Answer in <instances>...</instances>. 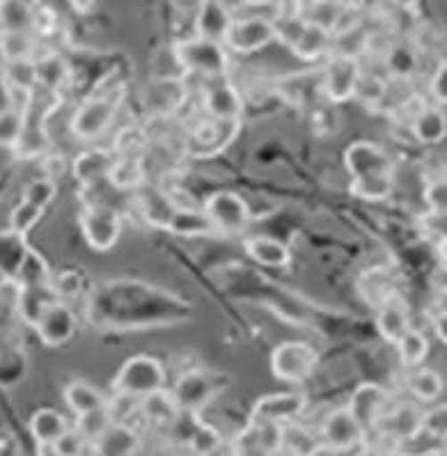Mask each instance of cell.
<instances>
[{"label": "cell", "mask_w": 447, "mask_h": 456, "mask_svg": "<svg viewBox=\"0 0 447 456\" xmlns=\"http://www.w3.org/2000/svg\"><path fill=\"white\" fill-rule=\"evenodd\" d=\"M10 285H12V278L5 273V271L0 269V291L7 289V287H10Z\"/></svg>", "instance_id": "94428289"}, {"label": "cell", "mask_w": 447, "mask_h": 456, "mask_svg": "<svg viewBox=\"0 0 447 456\" xmlns=\"http://www.w3.org/2000/svg\"><path fill=\"white\" fill-rule=\"evenodd\" d=\"M367 431L362 429V424L351 415L349 408H337L329 418L323 419L321 427V443L333 447L337 454L340 452H351L356 445L365 443Z\"/></svg>", "instance_id": "7c38bea8"}, {"label": "cell", "mask_w": 447, "mask_h": 456, "mask_svg": "<svg viewBox=\"0 0 447 456\" xmlns=\"http://www.w3.org/2000/svg\"><path fill=\"white\" fill-rule=\"evenodd\" d=\"M53 289L60 296H76L81 291V275L74 271H62V273L53 275Z\"/></svg>", "instance_id": "db71d44e"}, {"label": "cell", "mask_w": 447, "mask_h": 456, "mask_svg": "<svg viewBox=\"0 0 447 456\" xmlns=\"http://www.w3.org/2000/svg\"><path fill=\"white\" fill-rule=\"evenodd\" d=\"M167 232H173L177 237L183 239H198V237H214L215 227L209 220V216L205 214V209H182L177 207L175 211L170 225H167Z\"/></svg>", "instance_id": "f546056e"}, {"label": "cell", "mask_w": 447, "mask_h": 456, "mask_svg": "<svg viewBox=\"0 0 447 456\" xmlns=\"http://www.w3.org/2000/svg\"><path fill=\"white\" fill-rule=\"evenodd\" d=\"M167 374L166 367L151 355H134L119 367L113 381V392H125L131 397H147L151 392L166 387Z\"/></svg>", "instance_id": "277c9868"}, {"label": "cell", "mask_w": 447, "mask_h": 456, "mask_svg": "<svg viewBox=\"0 0 447 456\" xmlns=\"http://www.w3.org/2000/svg\"><path fill=\"white\" fill-rule=\"evenodd\" d=\"M17 287H30V285H51L53 282V275H51L49 264L44 262L42 255H37L35 250L28 248L26 257H23L21 269H19L17 278L12 280Z\"/></svg>", "instance_id": "f35d334b"}, {"label": "cell", "mask_w": 447, "mask_h": 456, "mask_svg": "<svg viewBox=\"0 0 447 456\" xmlns=\"http://www.w3.org/2000/svg\"><path fill=\"white\" fill-rule=\"evenodd\" d=\"M388 402L390 392L386 387L378 386V383H362L351 395V402L346 408L362 424V429L372 431L377 427L378 418L383 415V411L388 408Z\"/></svg>", "instance_id": "2e32d148"}, {"label": "cell", "mask_w": 447, "mask_h": 456, "mask_svg": "<svg viewBox=\"0 0 447 456\" xmlns=\"http://www.w3.org/2000/svg\"><path fill=\"white\" fill-rule=\"evenodd\" d=\"M317 440L297 419L280 424V452L285 454H313Z\"/></svg>", "instance_id": "74e56055"}, {"label": "cell", "mask_w": 447, "mask_h": 456, "mask_svg": "<svg viewBox=\"0 0 447 456\" xmlns=\"http://www.w3.org/2000/svg\"><path fill=\"white\" fill-rule=\"evenodd\" d=\"M399 358L406 367H420L425 362L427 354H429V339L420 330H413L409 328L402 338L397 339Z\"/></svg>", "instance_id": "60d3db41"}, {"label": "cell", "mask_w": 447, "mask_h": 456, "mask_svg": "<svg viewBox=\"0 0 447 456\" xmlns=\"http://www.w3.org/2000/svg\"><path fill=\"white\" fill-rule=\"evenodd\" d=\"M17 287V285H14ZM53 301H58V294L53 289V282L51 285H30V287H17V310L19 317L33 326L39 322L42 312L51 305Z\"/></svg>", "instance_id": "484cf974"}, {"label": "cell", "mask_w": 447, "mask_h": 456, "mask_svg": "<svg viewBox=\"0 0 447 456\" xmlns=\"http://www.w3.org/2000/svg\"><path fill=\"white\" fill-rule=\"evenodd\" d=\"M377 328L386 342L397 344V339L410 328L409 305H406L404 298H399L397 294H390L388 298H383V301L378 303Z\"/></svg>", "instance_id": "44dd1931"}, {"label": "cell", "mask_w": 447, "mask_h": 456, "mask_svg": "<svg viewBox=\"0 0 447 456\" xmlns=\"http://www.w3.org/2000/svg\"><path fill=\"white\" fill-rule=\"evenodd\" d=\"M122 102H125V86L122 83L110 86V76H106L74 113L71 134L78 140H97L113 124Z\"/></svg>", "instance_id": "7a4b0ae2"}, {"label": "cell", "mask_w": 447, "mask_h": 456, "mask_svg": "<svg viewBox=\"0 0 447 456\" xmlns=\"http://www.w3.org/2000/svg\"><path fill=\"white\" fill-rule=\"evenodd\" d=\"M108 424H110V418H108V411L106 406L102 408H94L90 413H83V415H76V427L74 429L87 440V445H92L103 431L108 429Z\"/></svg>", "instance_id": "7bdbcfd3"}, {"label": "cell", "mask_w": 447, "mask_h": 456, "mask_svg": "<svg viewBox=\"0 0 447 456\" xmlns=\"http://www.w3.org/2000/svg\"><path fill=\"white\" fill-rule=\"evenodd\" d=\"M215 392H218V386L214 383V379L207 371L193 370L179 376L170 395H173L179 411L199 413L215 397Z\"/></svg>", "instance_id": "4fadbf2b"}, {"label": "cell", "mask_w": 447, "mask_h": 456, "mask_svg": "<svg viewBox=\"0 0 447 456\" xmlns=\"http://www.w3.org/2000/svg\"><path fill=\"white\" fill-rule=\"evenodd\" d=\"M307 406V397L303 392H275V395H266V397L257 399L250 411V419L253 422H269V424H282L289 419H298Z\"/></svg>", "instance_id": "8fae6325"}, {"label": "cell", "mask_w": 447, "mask_h": 456, "mask_svg": "<svg viewBox=\"0 0 447 456\" xmlns=\"http://www.w3.org/2000/svg\"><path fill=\"white\" fill-rule=\"evenodd\" d=\"M410 129H413V135L420 140L422 145H438V142H443L447 135L445 113H443L438 106L420 108V110L415 113Z\"/></svg>", "instance_id": "f1b7e54d"}, {"label": "cell", "mask_w": 447, "mask_h": 456, "mask_svg": "<svg viewBox=\"0 0 447 456\" xmlns=\"http://www.w3.org/2000/svg\"><path fill=\"white\" fill-rule=\"evenodd\" d=\"M429 90L438 103L447 102V65L445 62H441V65H438V69L434 71V76H431Z\"/></svg>", "instance_id": "9f6ffc18"}, {"label": "cell", "mask_w": 447, "mask_h": 456, "mask_svg": "<svg viewBox=\"0 0 447 456\" xmlns=\"http://www.w3.org/2000/svg\"><path fill=\"white\" fill-rule=\"evenodd\" d=\"M390 3H393L394 7H399V10H415L420 0H390Z\"/></svg>", "instance_id": "680465c9"}, {"label": "cell", "mask_w": 447, "mask_h": 456, "mask_svg": "<svg viewBox=\"0 0 447 456\" xmlns=\"http://www.w3.org/2000/svg\"><path fill=\"white\" fill-rule=\"evenodd\" d=\"M55 195H58V186H55L53 179H35V182H30L26 186L21 200H26L30 204H37L39 209H46L55 200Z\"/></svg>", "instance_id": "c3c4849f"}, {"label": "cell", "mask_w": 447, "mask_h": 456, "mask_svg": "<svg viewBox=\"0 0 447 456\" xmlns=\"http://www.w3.org/2000/svg\"><path fill=\"white\" fill-rule=\"evenodd\" d=\"M21 108L10 106L7 110L0 113V145L3 147H12L17 145L19 140V131H21Z\"/></svg>", "instance_id": "681fc988"}, {"label": "cell", "mask_w": 447, "mask_h": 456, "mask_svg": "<svg viewBox=\"0 0 447 456\" xmlns=\"http://www.w3.org/2000/svg\"><path fill=\"white\" fill-rule=\"evenodd\" d=\"M239 131V122H223L214 119L211 124L199 126L193 134V147H198V154H218L234 140Z\"/></svg>", "instance_id": "83f0119b"}, {"label": "cell", "mask_w": 447, "mask_h": 456, "mask_svg": "<svg viewBox=\"0 0 447 456\" xmlns=\"http://www.w3.org/2000/svg\"><path fill=\"white\" fill-rule=\"evenodd\" d=\"M429 434L431 438L445 440L447 438V406L438 403L431 411H425L420 415V434Z\"/></svg>", "instance_id": "f907efd6"}, {"label": "cell", "mask_w": 447, "mask_h": 456, "mask_svg": "<svg viewBox=\"0 0 447 456\" xmlns=\"http://www.w3.org/2000/svg\"><path fill=\"white\" fill-rule=\"evenodd\" d=\"M87 440L83 438L76 429H67L65 434L55 440V454L60 456H71V454H83L85 452Z\"/></svg>", "instance_id": "816d5d0a"}, {"label": "cell", "mask_w": 447, "mask_h": 456, "mask_svg": "<svg viewBox=\"0 0 447 456\" xmlns=\"http://www.w3.org/2000/svg\"><path fill=\"white\" fill-rule=\"evenodd\" d=\"M345 166L351 172L354 182L377 177H393V159L381 145L370 140H358L345 151Z\"/></svg>", "instance_id": "30bf717a"}, {"label": "cell", "mask_w": 447, "mask_h": 456, "mask_svg": "<svg viewBox=\"0 0 447 456\" xmlns=\"http://www.w3.org/2000/svg\"><path fill=\"white\" fill-rule=\"evenodd\" d=\"M237 454H278L280 452V424L253 422L234 438Z\"/></svg>", "instance_id": "ac0fdd59"}, {"label": "cell", "mask_w": 447, "mask_h": 456, "mask_svg": "<svg viewBox=\"0 0 447 456\" xmlns=\"http://www.w3.org/2000/svg\"><path fill=\"white\" fill-rule=\"evenodd\" d=\"M94 3H97V0H69V5L74 7L78 14H87V12L94 7Z\"/></svg>", "instance_id": "6f0895ef"}, {"label": "cell", "mask_w": 447, "mask_h": 456, "mask_svg": "<svg viewBox=\"0 0 447 456\" xmlns=\"http://www.w3.org/2000/svg\"><path fill=\"white\" fill-rule=\"evenodd\" d=\"M141 413L145 415L147 422H151L154 427H170L173 419L177 418L179 408L175 403L173 395L166 392V387L158 392H151L147 397L141 399Z\"/></svg>", "instance_id": "836d02e7"}, {"label": "cell", "mask_w": 447, "mask_h": 456, "mask_svg": "<svg viewBox=\"0 0 447 456\" xmlns=\"http://www.w3.org/2000/svg\"><path fill=\"white\" fill-rule=\"evenodd\" d=\"M35 71H37V83L60 92L71 81V67L65 58L58 53H46L35 58Z\"/></svg>", "instance_id": "d6a6232c"}, {"label": "cell", "mask_w": 447, "mask_h": 456, "mask_svg": "<svg viewBox=\"0 0 447 456\" xmlns=\"http://www.w3.org/2000/svg\"><path fill=\"white\" fill-rule=\"evenodd\" d=\"M42 214L44 209H39L37 204H30L26 202V200H21L10 214V230H14L17 234H21V237H28V232L37 225Z\"/></svg>", "instance_id": "f6af8a7d"}, {"label": "cell", "mask_w": 447, "mask_h": 456, "mask_svg": "<svg viewBox=\"0 0 447 456\" xmlns=\"http://www.w3.org/2000/svg\"><path fill=\"white\" fill-rule=\"evenodd\" d=\"M138 204H141L142 216H145L147 223L163 227V230H167L175 211H177V204L170 200V195L166 191H161L158 186H147V183H142L138 188Z\"/></svg>", "instance_id": "cb8c5ba5"}, {"label": "cell", "mask_w": 447, "mask_h": 456, "mask_svg": "<svg viewBox=\"0 0 447 456\" xmlns=\"http://www.w3.org/2000/svg\"><path fill=\"white\" fill-rule=\"evenodd\" d=\"M67 429V419L53 408H39L30 418V434L37 440V445H55V440Z\"/></svg>", "instance_id": "1f68e13d"}, {"label": "cell", "mask_w": 447, "mask_h": 456, "mask_svg": "<svg viewBox=\"0 0 447 456\" xmlns=\"http://www.w3.org/2000/svg\"><path fill=\"white\" fill-rule=\"evenodd\" d=\"M183 102H186V86L182 78H175V76L154 81L145 94V103L154 115L175 113L182 108Z\"/></svg>", "instance_id": "7402d4cb"}, {"label": "cell", "mask_w": 447, "mask_h": 456, "mask_svg": "<svg viewBox=\"0 0 447 456\" xmlns=\"http://www.w3.org/2000/svg\"><path fill=\"white\" fill-rule=\"evenodd\" d=\"M420 220L422 230H425L429 237H434L436 241H445V214L429 209V214L422 216Z\"/></svg>", "instance_id": "11a10c76"}, {"label": "cell", "mask_w": 447, "mask_h": 456, "mask_svg": "<svg viewBox=\"0 0 447 456\" xmlns=\"http://www.w3.org/2000/svg\"><path fill=\"white\" fill-rule=\"evenodd\" d=\"M330 44H333V35H330L323 26H319V23H313L305 19V26H303V30L298 33V37L289 44V51L297 55L298 60L314 62V60H319L321 55H329Z\"/></svg>", "instance_id": "d4e9b609"}, {"label": "cell", "mask_w": 447, "mask_h": 456, "mask_svg": "<svg viewBox=\"0 0 447 456\" xmlns=\"http://www.w3.org/2000/svg\"><path fill=\"white\" fill-rule=\"evenodd\" d=\"M393 188H394L393 177L362 179V182L351 183V193L358 195L361 200H367V202H381V200L390 198Z\"/></svg>", "instance_id": "ee69618b"}, {"label": "cell", "mask_w": 447, "mask_h": 456, "mask_svg": "<svg viewBox=\"0 0 447 456\" xmlns=\"http://www.w3.org/2000/svg\"><path fill=\"white\" fill-rule=\"evenodd\" d=\"M409 387L418 402H436L443 392V379L434 370L418 367V370L410 374Z\"/></svg>", "instance_id": "b9f144b4"}, {"label": "cell", "mask_w": 447, "mask_h": 456, "mask_svg": "<svg viewBox=\"0 0 447 456\" xmlns=\"http://www.w3.org/2000/svg\"><path fill=\"white\" fill-rule=\"evenodd\" d=\"M81 230L87 246L106 253L122 237V216L110 204L92 202L81 214Z\"/></svg>", "instance_id": "52a82bcc"}, {"label": "cell", "mask_w": 447, "mask_h": 456, "mask_svg": "<svg viewBox=\"0 0 447 456\" xmlns=\"http://www.w3.org/2000/svg\"><path fill=\"white\" fill-rule=\"evenodd\" d=\"M246 253H248L257 264L273 266V269H280V266H287V264L291 262L289 248L282 241H275L273 237L246 239Z\"/></svg>", "instance_id": "4dcf8cb0"}, {"label": "cell", "mask_w": 447, "mask_h": 456, "mask_svg": "<svg viewBox=\"0 0 447 456\" xmlns=\"http://www.w3.org/2000/svg\"><path fill=\"white\" fill-rule=\"evenodd\" d=\"M420 415L422 411L413 403H399V406L383 411L374 429L394 443L410 440L420 434Z\"/></svg>", "instance_id": "e0dca14e"}, {"label": "cell", "mask_w": 447, "mask_h": 456, "mask_svg": "<svg viewBox=\"0 0 447 456\" xmlns=\"http://www.w3.org/2000/svg\"><path fill=\"white\" fill-rule=\"evenodd\" d=\"M35 330H37L39 339H42L46 346H62V344L69 342L76 333V317L71 307L67 303L58 301L51 303L46 310L42 312L39 322L35 323Z\"/></svg>", "instance_id": "9a60e30c"}, {"label": "cell", "mask_w": 447, "mask_h": 456, "mask_svg": "<svg viewBox=\"0 0 447 456\" xmlns=\"http://www.w3.org/2000/svg\"><path fill=\"white\" fill-rule=\"evenodd\" d=\"M110 183L115 188H141L145 183V167L138 154H122L115 159L110 175Z\"/></svg>", "instance_id": "e575fe53"}, {"label": "cell", "mask_w": 447, "mask_h": 456, "mask_svg": "<svg viewBox=\"0 0 447 456\" xmlns=\"http://www.w3.org/2000/svg\"><path fill=\"white\" fill-rule=\"evenodd\" d=\"M205 97H202V106L211 119H223V122H239L241 118V97H239L237 87L227 81V76H214V78H205Z\"/></svg>", "instance_id": "5bb4252c"}, {"label": "cell", "mask_w": 447, "mask_h": 456, "mask_svg": "<svg viewBox=\"0 0 447 456\" xmlns=\"http://www.w3.org/2000/svg\"><path fill=\"white\" fill-rule=\"evenodd\" d=\"M205 214L214 223L215 234L234 237L250 225V209L241 195L232 191H218L205 202Z\"/></svg>", "instance_id": "ba28073f"}, {"label": "cell", "mask_w": 447, "mask_h": 456, "mask_svg": "<svg viewBox=\"0 0 447 456\" xmlns=\"http://www.w3.org/2000/svg\"><path fill=\"white\" fill-rule=\"evenodd\" d=\"M175 60L183 71L198 74L202 78L227 76V69H230V55H227L225 44L199 37V35L179 42L175 46Z\"/></svg>", "instance_id": "3957f363"}, {"label": "cell", "mask_w": 447, "mask_h": 456, "mask_svg": "<svg viewBox=\"0 0 447 456\" xmlns=\"http://www.w3.org/2000/svg\"><path fill=\"white\" fill-rule=\"evenodd\" d=\"M115 151L110 150H90L76 156L74 161V177L83 188L97 186L99 182L108 179L110 167L115 163Z\"/></svg>", "instance_id": "603a6c76"}, {"label": "cell", "mask_w": 447, "mask_h": 456, "mask_svg": "<svg viewBox=\"0 0 447 456\" xmlns=\"http://www.w3.org/2000/svg\"><path fill=\"white\" fill-rule=\"evenodd\" d=\"M141 438L129 422H110L108 429L90 445V452L106 456H129L138 452Z\"/></svg>", "instance_id": "d6986e66"}, {"label": "cell", "mask_w": 447, "mask_h": 456, "mask_svg": "<svg viewBox=\"0 0 447 456\" xmlns=\"http://www.w3.org/2000/svg\"><path fill=\"white\" fill-rule=\"evenodd\" d=\"M234 14L227 7L225 0H202L198 5V19H195V30L199 37L223 42L227 35V28L232 23Z\"/></svg>", "instance_id": "ffe728a7"}, {"label": "cell", "mask_w": 447, "mask_h": 456, "mask_svg": "<svg viewBox=\"0 0 447 456\" xmlns=\"http://www.w3.org/2000/svg\"><path fill=\"white\" fill-rule=\"evenodd\" d=\"M221 443H223L221 434H218L211 424L199 422L195 434L191 436L189 447L195 452V454H214V452H218Z\"/></svg>", "instance_id": "7dc6e473"}, {"label": "cell", "mask_w": 447, "mask_h": 456, "mask_svg": "<svg viewBox=\"0 0 447 456\" xmlns=\"http://www.w3.org/2000/svg\"><path fill=\"white\" fill-rule=\"evenodd\" d=\"M275 42V23L262 17H234L223 39L225 49L239 55H250Z\"/></svg>", "instance_id": "9c48e42d"}, {"label": "cell", "mask_w": 447, "mask_h": 456, "mask_svg": "<svg viewBox=\"0 0 447 456\" xmlns=\"http://www.w3.org/2000/svg\"><path fill=\"white\" fill-rule=\"evenodd\" d=\"M26 253H28L26 237L17 234L14 230L0 232V269L5 271L12 280L17 278Z\"/></svg>", "instance_id": "d590c367"}, {"label": "cell", "mask_w": 447, "mask_h": 456, "mask_svg": "<svg viewBox=\"0 0 447 456\" xmlns=\"http://www.w3.org/2000/svg\"><path fill=\"white\" fill-rule=\"evenodd\" d=\"M60 106V92L51 90V87L37 86L30 90L26 108L21 113V131H19V140L14 145V151L23 159H35L49 151L51 138L46 131V119L51 118L55 108Z\"/></svg>", "instance_id": "6da1fadb"}, {"label": "cell", "mask_w": 447, "mask_h": 456, "mask_svg": "<svg viewBox=\"0 0 447 456\" xmlns=\"http://www.w3.org/2000/svg\"><path fill=\"white\" fill-rule=\"evenodd\" d=\"M319 362V355L313 344L307 342H282L275 346L271 355V371L278 381L285 383H305L314 374Z\"/></svg>", "instance_id": "5b68a950"}, {"label": "cell", "mask_w": 447, "mask_h": 456, "mask_svg": "<svg viewBox=\"0 0 447 456\" xmlns=\"http://www.w3.org/2000/svg\"><path fill=\"white\" fill-rule=\"evenodd\" d=\"M436 335L441 338V342H447L445 335V312H441V317L436 319Z\"/></svg>", "instance_id": "91938a15"}, {"label": "cell", "mask_w": 447, "mask_h": 456, "mask_svg": "<svg viewBox=\"0 0 447 456\" xmlns=\"http://www.w3.org/2000/svg\"><path fill=\"white\" fill-rule=\"evenodd\" d=\"M37 10V0H0V33H28Z\"/></svg>", "instance_id": "4316f807"}, {"label": "cell", "mask_w": 447, "mask_h": 456, "mask_svg": "<svg viewBox=\"0 0 447 456\" xmlns=\"http://www.w3.org/2000/svg\"><path fill=\"white\" fill-rule=\"evenodd\" d=\"M425 202L429 204L431 211H441L445 214L447 211V183L445 179H434V182L427 183L425 188Z\"/></svg>", "instance_id": "f5cc1de1"}, {"label": "cell", "mask_w": 447, "mask_h": 456, "mask_svg": "<svg viewBox=\"0 0 447 456\" xmlns=\"http://www.w3.org/2000/svg\"><path fill=\"white\" fill-rule=\"evenodd\" d=\"M0 53L5 62L37 58V42L30 33H0Z\"/></svg>", "instance_id": "ab89813d"}, {"label": "cell", "mask_w": 447, "mask_h": 456, "mask_svg": "<svg viewBox=\"0 0 447 456\" xmlns=\"http://www.w3.org/2000/svg\"><path fill=\"white\" fill-rule=\"evenodd\" d=\"M65 402L74 415L90 413L94 408L106 406V397L97 387L85 381H71L65 390Z\"/></svg>", "instance_id": "8d00e7d4"}, {"label": "cell", "mask_w": 447, "mask_h": 456, "mask_svg": "<svg viewBox=\"0 0 447 456\" xmlns=\"http://www.w3.org/2000/svg\"><path fill=\"white\" fill-rule=\"evenodd\" d=\"M362 69L356 55L351 53H330L321 69V92L333 103L349 102L356 97V87L361 81Z\"/></svg>", "instance_id": "8992f818"}, {"label": "cell", "mask_w": 447, "mask_h": 456, "mask_svg": "<svg viewBox=\"0 0 447 456\" xmlns=\"http://www.w3.org/2000/svg\"><path fill=\"white\" fill-rule=\"evenodd\" d=\"M106 411L110 422H131V418L141 411V399L125 392H113V397L106 399Z\"/></svg>", "instance_id": "bcb514c9"}]
</instances>
